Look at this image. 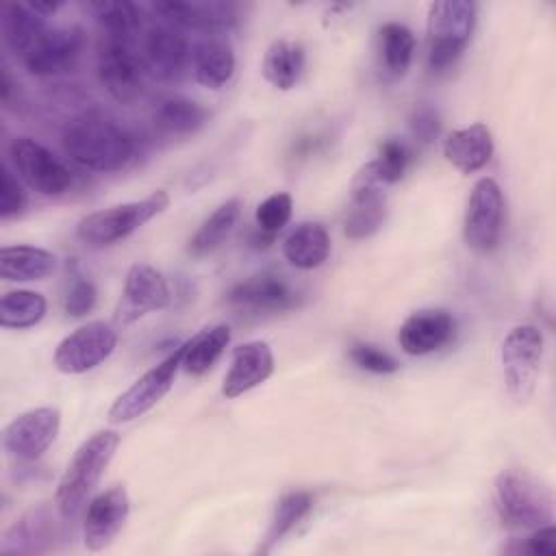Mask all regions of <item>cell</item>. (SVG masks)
<instances>
[{
	"mask_svg": "<svg viewBox=\"0 0 556 556\" xmlns=\"http://www.w3.org/2000/svg\"><path fill=\"white\" fill-rule=\"evenodd\" d=\"M67 156L93 172H117L135 156V137L104 113H80L63 128Z\"/></svg>",
	"mask_w": 556,
	"mask_h": 556,
	"instance_id": "obj_1",
	"label": "cell"
},
{
	"mask_svg": "<svg viewBox=\"0 0 556 556\" xmlns=\"http://www.w3.org/2000/svg\"><path fill=\"white\" fill-rule=\"evenodd\" d=\"M117 445L119 434L115 430H100L78 445L54 493L56 510L65 521H72L80 513L104 469L113 460Z\"/></svg>",
	"mask_w": 556,
	"mask_h": 556,
	"instance_id": "obj_2",
	"label": "cell"
},
{
	"mask_svg": "<svg viewBox=\"0 0 556 556\" xmlns=\"http://www.w3.org/2000/svg\"><path fill=\"white\" fill-rule=\"evenodd\" d=\"M495 508L504 523L515 528H541L554 519L549 486L526 469H506L495 480Z\"/></svg>",
	"mask_w": 556,
	"mask_h": 556,
	"instance_id": "obj_3",
	"label": "cell"
},
{
	"mask_svg": "<svg viewBox=\"0 0 556 556\" xmlns=\"http://www.w3.org/2000/svg\"><path fill=\"white\" fill-rule=\"evenodd\" d=\"M476 24V4L467 0L432 2L428 9L426 59L432 72H443L463 54Z\"/></svg>",
	"mask_w": 556,
	"mask_h": 556,
	"instance_id": "obj_4",
	"label": "cell"
},
{
	"mask_svg": "<svg viewBox=\"0 0 556 556\" xmlns=\"http://www.w3.org/2000/svg\"><path fill=\"white\" fill-rule=\"evenodd\" d=\"M169 206V195L167 191L159 189L150 193L143 200L137 202H126L117 206H109L96 213H89L83 217L76 226V237L93 248L111 245L115 241L126 239L132 235L137 228L148 224L152 217L161 215Z\"/></svg>",
	"mask_w": 556,
	"mask_h": 556,
	"instance_id": "obj_5",
	"label": "cell"
},
{
	"mask_svg": "<svg viewBox=\"0 0 556 556\" xmlns=\"http://www.w3.org/2000/svg\"><path fill=\"white\" fill-rule=\"evenodd\" d=\"M543 358V332L532 324L515 326L502 341L504 384L513 400L526 402L536 387Z\"/></svg>",
	"mask_w": 556,
	"mask_h": 556,
	"instance_id": "obj_6",
	"label": "cell"
},
{
	"mask_svg": "<svg viewBox=\"0 0 556 556\" xmlns=\"http://www.w3.org/2000/svg\"><path fill=\"white\" fill-rule=\"evenodd\" d=\"M182 350H185V343L172 350L161 363L150 367L124 393H119L109 408V421L126 424L146 415L150 408H154L169 393L174 384L176 371L182 365Z\"/></svg>",
	"mask_w": 556,
	"mask_h": 556,
	"instance_id": "obj_7",
	"label": "cell"
},
{
	"mask_svg": "<svg viewBox=\"0 0 556 556\" xmlns=\"http://www.w3.org/2000/svg\"><path fill=\"white\" fill-rule=\"evenodd\" d=\"M9 159L15 174L43 195H61L74 182L67 165L37 139L15 137L9 146Z\"/></svg>",
	"mask_w": 556,
	"mask_h": 556,
	"instance_id": "obj_8",
	"label": "cell"
},
{
	"mask_svg": "<svg viewBox=\"0 0 556 556\" xmlns=\"http://www.w3.org/2000/svg\"><path fill=\"white\" fill-rule=\"evenodd\" d=\"M504 222V195L500 185L484 176L476 180L465 217H463V239L467 248L476 252H491L500 243Z\"/></svg>",
	"mask_w": 556,
	"mask_h": 556,
	"instance_id": "obj_9",
	"label": "cell"
},
{
	"mask_svg": "<svg viewBox=\"0 0 556 556\" xmlns=\"http://www.w3.org/2000/svg\"><path fill=\"white\" fill-rule=\"evenodd\" d=\"M115 345L117 332L111 324L89 321L59 341L52 361L61 374L76 376L104 363L113 354Z\"/></svg>",
	"mask_w": 556,
	"mask_h": 556,
	"instance_id": "obj_10",
	"label": "cell"
},
{
	"mask_svg": "<svg viewBox=\"0 0 556 556\" xmlns=\"http://www.w3.org/2000/svg\"><path fill=\"white\" fill-rule=\"evenodd\" d=\"M98 78L109 96L122 104L135 102L143 93V63L132 43L102 37L98 48Z\"/></svg>",
	"mask_w": 556,
	"mask_h": 556,
	"instance_id": "obj_11",
	"label": "cell"
},
{
	"mask_svg": "<svg viewBox=\"0 0 556 556\" xmlns=\"http://www.w3.org/2000/svg\"><path fill=\"white\" fill-rule=\"evenodd\" d=\"M61 415L52 406H39L20 413L2 432V445L15 460H37L56 439Z\"/></svg>",
	"mask_w": 556,
	"mask_h": 556,
	"instance_id": "obj_12",
	"label": "cell"
},
{
	"mask_svg": "<svg viewBox=\"0 0 556 556\" xmlns=\"http://www.w3.org/2000/svg\"><path fill=\"white\" fill-rule=\"evenodd\" d=\"M169 302V287L165 276L146 263H135L124 280L119 302L115 306V321L126 326L139 317L165 308Z\"/></svg>",
	"mask_w": 556,
	"mask_h": 556,
	"instance_id": "obj_13",
	"label": "cell"
},
{
	"mask_svg": "<svg viewBox=\"0 0 556 556\" xmlns=\"http://www.w3.org/2000/svg\"><path fill=\"white\" fill-rule=\"evenodd\" d=\"M226 302L245 315L282 313L298 304V291L276 274H256L237 282L228 291Z\"/></svg>",
	"mask_w": 556,
	"mask_h": 556,
	"instance_id": "obj_14",
	"label": "cell"
},
{
	"mask_svg": "<svg viewBox=\"0 0 556 556\" xmlns=\"http://www.w3.org/2000/svg\"><path fill=\"white\" fill-rule=\"evenodd\" d=\"M130 513V500L124 486H111L98 493L85 510L83 541L91 552H100L113 543Z\"/></svg>",
	"mask_w": 556,
	"mask_h": 556,
	"instance_id": "obj_15",
	"label": "cell"
},
{
	"mask_svg": "<svg viewBox=\"0 0 556 556\" xmlns=\"http://www.w3.org/2000/svg\"><path fill=\"white\" fill-rule=\"evenodd\" d=\"M83 46L85 37L80 28H48L46 35L22 56V61L33 76H56L76 65Z\"/></svg>",
	"mask_w": 556,
	"mask_h": 556,
	"instance_id": "obj_16",
	"label": "cell"
},
{
	"mask_svg": "<svg viewBox=\"0 0 556 556\" xmlns=\"http://www.w3.org/2000/svg\"><path fill=\"white\" fill-rule=\"evenodd\" d=\"M456 321L443 308H421L410 313L400 326V348L410 356H424L441 350L454 337Z\"/></svg>",
	"mask_w": 556,
	"mask_h": 556,
	"instance_id": "obj_17",
	"label": "cell"
},
{
	"mask_svg": "<svg viewBox=\"0 0 556 556\" xmlns=\"http://www.w3.org/2000/svg\"><path fill=\"white\" fill-rule=\"evenodd\" d=\"M274 374V354L265 341H245L232 350L230 369L224 376L222 393L235 400L263 384Z\"/></svg>",
	"mask_w": 556,
	"mask_h": 556,
	"instance_id": "obj_18",
	"label": "cell"
},
{
	"mask_svg": "<svg viewBox=\"0 0 556 556\" xmlns=\"http://www.w3.org/2000/svg\"><path fill=\"white\" fill-rule=\"evenodd\" d=\"M143 59L156 78L172 83L185 74L191 52L182 33L169 24H159L146 33Z\"/></svg>",
	"mask_w": 556,
	"mask_h": 556,
	"instance_id": "obj_19",
	"label": "cell"
},
{
	"mask_svg": "<svg viewBox=\"0 0 556 556\" xmlns=\"http://www.w3.org/2000/svg\"><path fill=\"white\" fill-rule=\"evenodd\" d=\"M154 11H159L169 24L204 30V33H222L232 28L237 22V7L224 0H204V2L172 0V2L154 4Z\"/></svg>",
	"mask_w": 556,
	"mask_h": 556,
	"instance_id": "obj_20",
	"label": "cell"
},
{
	"mask_svg": "<svg viewBox=\"0 0 556 556\" xmlns=\"http://www.w3.org/2000/svg\"><path fill=\"white\" fill-rule=\"evenodd\" d=\"M387 215V195L382 191V185L369 178L367 174L358 172L352 202L345 213L343 230L350 239H365L374 235Z\"/></svg>",
	"mask_w": 556,
	"mask_h": 556,
	"instance_id": "obj_21",
	"label": "cell"
},
{
	"mask_svg": "<svg viewBox=\"0 0 556 556\" xmlns=\"http://www.w3.org/2000/svg\"><path fill=\"white\" fill-rule=\"evenodd\" d=\"M443 154L458 172L473 174L491 161L493 135L482 122L452 130L443 143Z\"/></svg>",
	"mask_w": 556,
	"mask_h": 556,
	"instance_id": "obj_22",
	"label": "cell"
},
{
	"mask_svg": "<svg viewBox=\"0 0 556 556\" xmlns=\"http://www.w3.org/2000/svg\"><path fill=\"white\" fill-rule=\"evenodd\" d=\"M191 65L195 80L208 89H222L235 74L232 46L222 37H206L193 46Z\"/></svg>",
	"mask_w": 556,
	"mask_h": 556,
	"instance_id": "obj_23",
	"label": "cell"
},
{
	"mask_svg": "<svg viewBox=\"0 0 556 556\" xmlns=\"http://www.w3.org/2000/svg\"><path fill=\"white\" fill-rule=\"evenodd\" d=\"M46 17L28 2H7L2 7V37L13 54L24 56L46 35Z\"/></svg>",
	"mask_w": 556,
	"mask_h": 556,
	"instance_id": "obj_24",
	"label": "cell"
},
{
	"mask_svg": "<svg viewBox=\"0 0 556 556\" xmlns=\"http://www.w3.org/2000/svg\"><path fill=\"white\" fill-rule=\"evenodd\" d=\"M282 254L298 269H315L330 254V235L321 224L304 222L285 237Z\"/></svg>",
	"mask_w": 556,
	"mask_h": 556,
	"instance_id": "obj_25",
	"label": "cell"
},
{
	"mask_svg": "<svg viewBox=\"0 0 556 556\" xmlns=\"http://www.w3.org/2000/svg\"><path fill=\"white\" fill-rule=\"evenodd\" d=\"M56 267L52 252L35 245H4L0 250V276L9 282L41 280Z\"/></svg>",
	"mask_w": 556,
	"mask_h": 556,
	"instance_id": "obj_26",
	"label": "cell"
},
{
	"mask_svg": "<svg viewBox=\"0 0 556 556\" xmlns=\"http://www.w3.org/2000/svg\"><path fill=\"white\" fill-rule=\"evenodd\" d=\"M154 126L172 137H187L198 132L208 122V111L195 100L169 96L154 109Z\"/></svg>",
	"mask_w": 556,
	"mask_h": 556,
	"instance_id": "obj_27",
	"label": "cell"
},
{
	"mask_svg": "<svg viewBox=\"0 0 556 556\" xmlns=\"http://www.w3.org/2000/svg\"><path fill=\"white\" fill-rule=\"evenodd\" d=\"M228 343H230V328L226 324L204 328L185 341L180 367L191 376H202L208 369H213V365L219 361Z\"/></svg>",
	"mask_w": 556,
	"mask_h": 556,
	"instance_id": "obj_28",
	"label": "cell"
},
{
	"mask_svg": "<svg viewBox=\"0 0 556 556\" xmlns=\"http://www.w3.org/2000/svg\"><path fill=\"white\" fill-rule=\"evenodd\" d=\"M91 13L106 39H119L132 43L141 28V9L128 0H98L89 2Z\"/></svg>",
	"mask_w": 556,
	"mask_h": 556,
	"instance_id": "obj_29",
	"label": "cell"
},
{
	"mask_svg": "<svg viewBox=\"0 0 556 556\" xmlns=\"http://www.w3.org/2000/svg\"><path fill=\"white\" fill-rule=\"evenodd\" d=\"M304 70V50L300 43L289 39L274 41L263 59V76L276 89H291L300 80Z\"/></svg>",
	"mask_w": 556,
	"mask_h": 556,
	"instance_id": "obj_30",
	"label": "cell"
},
{
	"mask_svg": "<svg viewBox=\"0 0 556 556\" xmlns=\"http://www.w3.org/2000/svg\"><path fill=\"white\" fill-rule=\"evenodd\" d=\"M241 213V200L232 198L222 202L202 224L200 228L193 232V237L189 239V252L193 256H206L213 250H217L222 245V241L230 235L232 226L237 224Z\"/></svg>",
	"mask_w": 556,
	"mask_h": 556,
	"instance_id": "obj_31",
	"label": "cell"
},
{
	"mask_svg": "<svg viewBox=\"0 0 556 556\" xmlns=\"http://www.w3.org/2000/svg\"><path fill=\"white\" fill-rule=\"evenodd\" d=\"M313 502L315 500L308 491L285 493L274 508L269 530L265 534V545L261 552H269L282 536H287L313 510Z\"/></svg>",
	"mask_w": 556,
	"mask_h": 556,
	"instance_id": "obj_32",
	"label": "cell"
},
{
	"mask_svg": "<svg viewBox=\"0 0 556 556\" xmlns=\"http://www.w3.org/2000/svg\"><path fill=\"white\" fill-rule=\"evenodd\" d=\"M378 39H380V59L384 70L395 78L404 76L415 52V37L410 28L397 22H389L380 26Z\"/></svg>",
	"mask_w": 556,
	"mask_h": 556,
	"instance_id": "obj_33",
	"label": "cell"
},
{
	"mask_svg": "<svg viewBox=\"0 0 556 556\" xmlns=\"http://www.w3.org/2000/svg\"><path fill=\"white\" fill-rule=\"evenodd\" d=\"M46 298L37 291L28 289H17L9 291L0 300V324L2 328H30L39 324L46 315Z\"/></svg>",
	"mask_w": 556,
	"mask_h": 556,
	"instance_id": "obj_34",
	"label": "cell"
},
{
	"mask_svg": "<svg viewBox=\"0 0 556 556\" xmlns=\"http://www.w3.org/2000/svg\"><path fill=\"white\" fill-rule=\"evenodd\" d=\"M408 161H410L408 148L397 139H387L380 146L378 156L371 163H367L361 172L380 185H391L404 176Z\"/></svg>",
	"mask_w": 556,
	"mask_h": 556,
	"instance_id": "obj_35",
	"label": "cell"
},
{
	"mask_svg": "<svg viewBox=\"0 0 556 556\" xmlns=\"http://www.w3.org/2000/svg\"><path fill=\"white\" fill-rule=\"evenodd\" d=\"M291 208H293V200L289 193L276 191L267 195L256 206V228L269 237H276L291 219Z\"/></svg>",
	"mask_w": 556,
	"mask_h": 556,
	"instance_id": "obj_36",
	"label": "cell"
},
{
	"mask_svg": "<svg viewBox=\"0 0 556 556\" xmlns=\"http://www.w3.org/2000/svg\"><path fill=\"white\" fill-rule=\"evenodd\" d=\"M96 287L93 282L87 278V276H74L67 291H65V298H63V311L67 317H85L93 306H96Z\"/></svg>",
	"mask_w": 556,
	"mask_h": 556,
	"instance_id": "obj_37",
	"label": "cell"
},
{
	"mask_svg": "<svg viewBox=\"0 0 556 556\" xmlns=\"http://www.w3.org/2000/svg\"><path fill=\"white\" fill-rule=\"evenodd\" d=\"M350 358L356 367L371 371V374H393L400 367L397 361L389 352H384L371 343H354L350 348Z\"/></svg>",
	"mask_w": 556,
	"mask_h": 556,
	"instance_id": "obj_38",
	"label": "cell"
},
{
	"mask_svg": "<svg viewBox=\"0 0 556 556\" xmlns=\"http://www.w3.org/2000/svg\"><path fill=\"white\" fill-rule=\"evenodd\" d=\"M26 206V191L22 189L20 180L13 176L9 165H2L0 172V217L9 219L24 211Z\"/></svg>",
	"mask_w": 556,
	"mask_h": 556,
	"instance_id": "obj_39",
	"label": "cell"
},
{
	"mask_svg": "<svg viewBox=\"0 0 556 556\" xmlns=\"http://www.w3.org/2000/svg\"><path fill=\"white\" fill-rule=\"evenodd\" d=\"M439 128H441V122H439V115L434 109L430 106H417L410 115V132L417 141L421 143H430L432 139H437L439 135Z\"/></svg>",
	"mask_w": 556,
	"mask_h": 556,
	"instance_id": "obj_40",
	"label": "cell"
},
{
	"mask_svg": "<svg viewBox=\"0 0 556 556\" xmlns=\"http://www.w3.org/2000/svg\"><path fill=\"white\" fill-rule=\"evenodd\" d=\"M519 552L530 556H554L556 554V530L552 523L534 528V532L519 545Z\"/></svg>",
	"mask_w": 556,
	"mask_h": 556,
	"instance_id": "obj_41",
	"label": "cell"
},
{
	"mask_svg": "<svg viewBox=\"0 0 556 556\" xmlns=\"http://www.w3.org/2000/svg\"><path fill=\"white\" fill-rule=\"evenodd\" d=\"M39 15H43V17H48V15H52V13H56L59 9H61V2H28Z\"/></svg>",
	"mask_w": 556,
	"mask_h": 556,
	"instance_id": "obj_42",
	"label": "cell"
}]
</instances>
